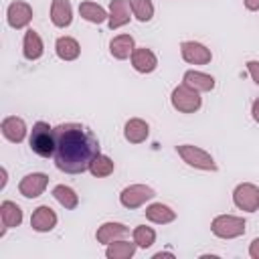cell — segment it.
<instances>
[{"instance_id": "e0dca14e", "label": "cell", "mask_w": 259, "mask_h": 259, "mask_svg": "<svg viewBox=\"0 0 259 259\" xmlns=\"http://www.w3.org/2000/svg\"><path fill=\"white\" fill-rule=\"evenodd\" d=\"M130 59H132V67H134L138 73H152V71H156V67H158L156 55H154L150 49H146V47L136 49Z\"/></svg>"}, {"instance_id": "7a4b0ae2", "label": "cell", "mask_w": 259, "mask_h": 259, "mask_svg": "<svg viewBox=\"0 0 259 259\" xmlns=\"http://www.w3.org/2000/svg\"><path fill=\"white\" fill-rule=\"evenodd\" d=\"M28 146L40 158L53 156L55 154V127H51L47 121H36L30 130Z\"/></svg>"}, {"instance_id": "52a82bcc", "label": "cell", "mask_w": 259, "mask_h": 259, "mask_svg": "<svg viewBox=\"0 0 259 259\" xmlns=\"http://www.w3.org/2000/svg\"><path fill=\"white\" fill-rule=\"evenodd\" d=\"M233 202L239 210L255 212L259 208V186L251 182H241L233 190Z\"/></svg>"}, {"instance_id": "6da1fadb", "label": "cell", "mask_w": 259, "mask_h": 259, "mask_svg": "<svg viewBox=\"0 0 259 259\" xmlns=\"http://www.w3.org/2000/svg\"><path fill=\"white\" fill-rule=\"evenodd\" d=\"M99 152L97 136L83 123L67 121L55 127V166L67 174H83L89 170Z\"/></svg>"}, {"instance_id": "4fadbf2b", "label": "cell", "mask_w": 259, "mask_h": 259, "mask_svg": "<svg viewBox=\"0 0 259 259\" xmlns=\"http://www.w3.org/2000/svg\"><path fill=\"white\" fill-rule=\"evenodd\" d=\"M127 235H130V229H127L123 223H103V225L97 229L95 239H97V243H101V245H109V243H113V241H117V239H123V237H127Z\"/></svg>"}, {"instance_id": "f546056e", "label": "cell", "mask_w": 259, "mask_h": 259, "mask_svg": "<svg viewBox=\"0 0 259 259\" xmlns=\"http://www.w3.org/2000/svg\"><path fill=\"white\" fill-rule=\"evenodd\" d=\"M247 71H249L251 79L259 85V61H247Z\"/></svg>"}, {"instance_id": "484cf974", "label": "cell", "mask_w": 259, "mask_h": 259, "mask_svg": "<svg viewBox=\"0 0 259 259\" xmlns=\"http://www.w3.org/2000/svg\"><path fill=\"white\" fill-rule=\"evenodd\" d=\"M53 196H55V200H57L63 208H67V210H73V208H77V204H79L77 192H75L71 186H65V184L55 186V188H53Z\"/></svg>"}, {"instance_id": "44dd1931", "label": "cell", "mask_w": 259, "mask_h": 259, "mask_svg": "<svg viewBox=\"0 0 259 259\" xmlns=\"http://www.w3.org/2000/svg\"><path fill=\"white\" fill-rule=\"evenodd\" d=\"M134 51H136V42H134L132 34H119V36L111 38V42H109V53L117 61L130 59Z\"/></svg>"}, {"instance_id": "ffe728a7", "label": "cell", "mask_w": 259, "mask_h": 259, "mask_svg": "<svg viewBox=\"0 0 259 259\" xmlns=\"http://www.w3.org/2000/svg\"><path fill=\"white\" fill-rule=\"evenodd\" d=\"M182 83L196 89L198 93H206V91H212L214 89V77L212 75H206L202 71H186L184 77H182Z\"/></svg>"}, {"instance_id": "8992f818", "label": "cell", "mask_w": 259, "mask_h": 259, "mask_svg": "<svg viewBox=\"0 0 259 259\" xmlns=\"http://www.w3.org/2000/svg\"><path fill=\"white\" fill-rule=\"evenodd\" d=\"M154 196H156L154 188H150L146 184H130L119 192V202H121V206L132 210V208H140Z\"/></svg>"}, {"instance_id": "2e32d148", "label": "cell", "mask_w": 259, "mask_h": 259, "mask_svg": "<svg viewBox=\"0 0 259 259\" xmlns=\"http://www.w3.org/2000/svg\"><path fill=\"white\" fill-rule=\"evenodd\" d=\"M0 219H2V227H4L0 237H4V233L8 229H14L22 223V208L12 200H4L0 204Z\"/></svg>"}, {"instance_id": "4dcf8cb0", "label": "cell", "mask_w": 259, "mask_h": 259, "mask_svg": "<svg viewBox=\"0 0 259 259\" xmlns=\"http://www.w3.org/2000/svg\"><path fill=\"white\" fill-rule=\"evenodd\" d=\"M249 255H251L253 259H259V237L251 241V245H249Z\"/></svg>"}, {"instance_id": "30bf717a", "label": "cell", "mask_w": 259, "mask_h": 259, "mask_svg": "<svg viewBox=\"0 0 259 259\" xmlns=\"http://www.w3.org/2000/svg\"><path fill=\"white\" fill-rule=\"evenodd\" d=\"M6 20H8V24H10L12 28H16V30L28 26V22L32 20V8H30V4L20 2V0L12 2V4L8 6V10H6Z\"/></svg>"}, {"instance_id": "3957f363", "label": "cell", "mask_w": 259, "mask_h": 259, "mask_svg": "<svg viewBox=\"0 0 259 259\" xmlns=\"http://www.w3.org/2000/svg\"><path fill=\"white\" fill-rule=\"evenodd\" d=\"M245 229H247L245 219L235 214H219L210 223V231L219 239H237L245 233Z\"/></svg>"}, {"instance_id": "277c9868", "label": "cell", "mask_w": 259, "mask_h": 259, "mask_svg": "<svg viewBox=\"0 0 259 259\" xmlns=\"http://www.w3.org/2000/svg\"><path fill=\"white\" fill-rule=\"evenodd\" d=\"M170 103L176 111L180 113H194L200 109L202 105V99H200V93L188 85H178L172 89V95H170Z\"/></svg>"}, {"instance_id": "603a6c76", "label": "cell", "mask_w": 259, "mask_h": 259, "mask_svg": "<svg viewBox=\"0 0 259 259\" xmlns=\"http://www.w3.org/2000/svg\"><path fill=\"white\" fill-rule=\"evenodd\" d=\"M146 219L156 223V225H168L176 219V212L168 206V204H162V202H154L146 208Z\"/></svg>"}, {"instance_id": "f1b7e54d", "label": "cell", "mask_w": 259, "mask_h": 259, "mask_svg": "<svg viewBox=\"0 0 259 259\" xmlns=\"http://www.w3.org/2000/svg\"><path fill=\"white\" fill-rule=\"evenodd\" d=\"M156 241V231L152 227H146V225H138L134 229V243L140 247V249H148L152 247Z\"/></svg>"}, {"instance_id": "8fae6325", "label": "cell", "mask_w": 259, "mask_h": 259, "mask_svg": "<svg viewBox=\"0 0 259 259\" xmlns=\"http://www.w3.org/2000/svg\"><path fill=\"white\" fill-rule=\"evenodd\" d=\"M55 225H57V214L49 204H42V206L34 208V212L30 217V227L36 233H49V231L55 229Z\"/></svg>"}, {"instance_id": "ba28073f", "label": "cell", "mask_w": 259, "mask_h": 259, "mask_svg": "<svg viewBox=\"0 0 259 259\" xmlns=\"http://www.w3.org/2000/svg\"><path fill=\"white\" fill-rule=\"evenodd\" d=\"M180 55L190 65H208L212 59L210 49H206L202 42H196V40H184L180 45Z\"/></svg>"}, {"instance_id": "cb8c5ba5", "label": "cell", "mask_w": 259, "mask_h": 259, "mask_svg": "<svg viewBox=\"0 0 259 259\" xmlns=\"http://www.w3.org/2000/svg\"><path fill=\"white\" fill-rule=\"evenodd\" d=\"M79 14H81V18H85L91 24H101L109 18V12H105L103 6L95 4V2H89V0L79 4Z\"/></svg>"}, {"instance_id": "5bb4252c", "label": "cell", "mask_w": 259, "mask_h": 259, "mask_svg": "<svg viewBox=\"0 0 259 259\" xmlns=\"http://www.w3.org/2000/svg\"><path fill=\"white\" fill-rule=\"evenodd\" d=\"M130 2L127 0H111L109 2V18H107V24L111 30L115 28H121L130 22Z\"/></svg>"}, {"instance_id": "9a60e30c", "label": "cell", "mask_w": 259, "mask_h": 259, "mask_svg": "<svg viewBox=\"0 0 259 259\" xmlns=\"http://www.w3.org/2000/svg\"><path fill=\"white\" fill-rule=\"evenodd\" d=\"M148 136H150L148 121H144L140 117H132V119L125 121V125H123V138L130 144H142V142H146Z\"/></svg>"}, {"instance_id": "7c38bea8", "label": "cell", "mask_w": 259, "mask_h": 259, "mask_svg": "<svg viewBox=\"0 0 259 259\" xmlns=\"http://www.w3.org/2000/svg\"><path fill=\"white\" fill-rule=\"evenodd\" d=\"M0 130H2V136L12 144H20L26 138V123L22 117H16V115L4 117Z\"/></svg>"}, {"instance_id": "5b68a950", "label": "cell", "mask_w": 259, "mask_h": 259, "mask_svg": "<svg viewBox=\"0 0 259 259\" xmlns=\"http://www.w3.org/2000/svg\"><path fill=\"white\" fill-rule=\"evenodd\" d=\"M176 150H178V156L188 166L198 168V170H208V172L217 170V162H214V158L206 150H202L198 146H192V144H180Z\"/></svg>"}, {"instance_id": "83f0119b", "label": "cell", "mask_w": 259, "mask_h": 259, "mask_svg": "<svg viewBox=\"0 0 259 259\" xmlns=\"http://www.w3.org/2000/svg\"><path fill=\"white\" fill-rule=\"evenodd\" d=\"M130 8H132V14L136 16V20H140V22H150L154 16L152 0H130Z\"/></svg>"}, {"instance_id": "d4e9b609", "label": "cell", "mask_w": 259, "mask_h": 259, "mask_svg": "<svg viewBox=\"0 0 259 259\" xmlns=\"http://www.w3.org/2000/svg\"><path fill=\"white\" fill-rule=\"evenodd\" d=\"M136 247H138L136 243L117 239V241H113V243L107 245V249H105V257H107V259H130V257H134Z\"/></svg>"}, {"instance_id": "836d02e7", "label": "cell", "mask_w": 259, "mask_h": 259, "mask_svg": "<svg viewBox=\"0 0 259 259\" xmlns=\"http://www.w3.org/2000/svg\"><path fill=\"white\" fill-rule=\"evenodd\" d=\"M6 186V170L2 168V182H0V188H4Z\"/></svg>"}, {"instance_id": "7402d4cb", "label": "cell", "mask_w": 259, "mask_h": 259, "mask_svg": "<svg viewBox=\"0 0 259 259\" xmlns=\"http://www.w3.org/2000/svg\"><path fill=\"white\" fill-rule=\"evenodd\" d=\"M55 53L63 61H75L81 53V47L73 36H59L55 42Z\"/></svg>"}, {"instance_id": "d6a6232c", "label": "cell", "mask_w": 259, "mask_h": 259, "mask_svg": "<svg viewBox=\"0 0 259 259\" xmlns=\"http://www.w3.org/2000/svg\"><path fill=\"white\" fill-rule=\"evenodd\" d=\"M243 2H245V8L247 10H251V12L259 10V0H243Z\"/></svg>"}, {"instance_id": "1f68e13d", "label": "cell", "mask_w": 259, "mask_h": 259, "mask_svg": "<svg viewBox=\"0 0 259 259\" xmlns=\"http://www.w3.org/2000/svg\"><path fill=\"white\" fill-rule=\"evenodd\" d=\"M251 115H253V119L259 123V97L253 101V105H251Z\"/></svg>"}, {"instance_id": "d6986e66", "label": "cell", "mask_w": 259, "mask_h": 259, "mask_svg": "<svg viewBox=\"0 0 259 259\" xmlns=\"http://www.w3.org/2000/svg\"><path fill=\"white\" fill-rule=\"evenodd\" d=\"M42 53H45L42 38L38 36L36 30L28 28V30L24 32V38H22V55H24V59H28V61H36V59L42 57Z\"/></svg>"}, {"instance_id": "ac0fdd59", "label": "cell", "mask_w": 259, "mask_h": 259, "mask_svg": "<svg viewBox=\"0 0 259 259\" xmlns=\"http://www.w3.org/2000/svg\"><path fill=\"white\" fill-rule=\"evenodd\" d=\"M73 20V8L69 0H51V22L57 28L69 26Z\"/></svg>"}, {"instance_id": "4316f807", "label": "cell", "mask_w": 259, "mask_h": 259, "mask_svg": "<svg viewBox=\"0 0 259 259\" xmlns=\"http://www.w3.org/2000/svg\"><path fill=\"white\" fill-rule=\"evenodd\" d=\"M113 170H115V164H113V160H111L109 156H105V154H97V156L93 158L91 166H89V172H91L95 178H105V176H109Z\"/></svg>"}, {"instance_id": "9c48e42d", "label": "cell", "mask_w": 259, "mask_h": 259, "mask_svg": "<svg viewBox=\"0 0 259 259\" xmlns=\"http://www.w3.org/2000/svg\"><path fill=\"white\" fill-rule=\"evenodd\" d=\"M49 184V176L42 174V172H32V174H26L20 184H18V192L24 196V198H36L45 192Z\"/></svg>"}]
</instances>
